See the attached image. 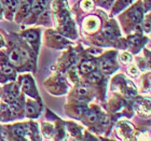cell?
<instances>
[{
	"mask_svg": "<svg viewBox=\"0 0 151 141\" xmlns=\"http://www.w3.org/2000/svg\"><path fill=\"white\" fill-rule=\"evenodd\" d=\"M99 26V20L95 16H90L86 20L84 21V28L86 31H95Z\"/></svg>",
	"mask_w": 151,
	"mask_h": 141,
	"instance_id": "obj_1",
	"label": "cell"
},
{
	"mask_svg": "<svg viewBox=\"0 0 151 141\" xmlns=\"http://www.w3.org/2000/svg\"><path fill=\"white\" fill-rule=\"evenodd\" d=\"M25 39L27 40L31 45H35V48H37L38 39H39V34L36 30H29L24 34Z\"/></svg>",
	"mask_w": 151,
	"mask_h": 141,
	"instance_id": "obj_2",
	"label": "cell"
},
{
	"mask_svg": "<svg viewBox=\"0 0 151 141\" xmlns=\"http://www.w3.org/2000/svg\"><path fill=\"white\" fill-rule=\"evenodd\" d=\"M95 68V64L93 63L92 60H84L81 66H80V70L82 73H90L93 71V69Z\"/></svg>",
	"mask_w": 151,
	"mask_h": 141,
	"instance_id": "obj_3",
	"label": "cell"
},
{
	"mask_svg": "<svg viewBox=\"0 0 151 141\" xmlns=\"http://www.w3.org/2000/svg\"><path fill=\"white\" fill-rule=\"evenodd\" d=\"M33 1L34 0H22L20 5V13L21 14L26 15L31 9V5H33Z\"/></svg>",
	"mask_w": 151,
	"mask_h": 141,
	"instance_id": "obj_4",
	"label": "cell"
},
{
	"mask_svg": "<svg viewBox=\"0 0 151 141\" xmlns=\"http://www.w3.org/2000/svg\"><path fill=\"white\" fill-rule=\"evenodd\" d=\"M33 87H34V84L31 82V80L29 78H25L23 79V89L27 94L29 95H33L34 92H33Z\"/></svg>",
	"mask_w": 151,
	"mask_h": 141,
	"instance_id": "obj_5",
	"label": "cell"
},
{
	"mask_svg": "<svg viewBox=\"0 0 151 141\" xmlns=\"http://www.w3.org/2000/svg\"><path fill=\"white\" fill-rule=\"evenodd\" d=\"M9 59H10V62L13 65H20L21 63V55L20 53L16 51V50H13L12 52L10 53V56H9Z\"/></svg>",
	"mask_w": 151,
	"mask_h": 141,
	"instance_id": "obj_6",
	"label": "cell"
},
{
	"mask_svg": "<svg viewBox=\"0 0 151 141\" xmlns=\"http://www.w3.org/2000/svg\"><path fill=\"white\" fill-rule=\"evenodd\" d=\"M44 5H45V0H37L35 5L33 7V10H34L35 13L39 14V13H41L43 11Z\"/></svg>",
	"mask_w": 151,
	"mask_h": 141,
	"instance_id": "obj_7",
	"label": "cell"
},
{
	"mask_svg": "<svg viewBox=\"0 0 151 141\" xmlns=\"http://www.w3.org/2000/svg\"><path fill=\"white\" fill-rule=\"evenodd\" d=\"M100 68H102V72L105 73H108L111 71L112 69V63L109 60V59H104L102 62V66H100Z\"/></svg>",
	"mask_w": 151,
	"mask_h": 141,
	"instance_id": "obj_8",
	"label": "cell"
},
{
	"mask_svg": "<svg viewBox=\"0 0 151 141\" xmlns=\"http://www.w3.org/2000/svg\"><path fill=\"white\" fill-rule=\"evenodd\" d=\"M2 2H3V5H7V7L12 11L16 10V8H17V5H19L17 0H2Z\"/></svg>",
	"mask_w": 151,
	"mask_h": 141,
	"instance_id": "obj_9",
	"label": "cell"
},
{
	"mask_svg": "<svg viewBox=\"0 0 151 141\" xmlns=\"http://www.w3.org/2000/svg\"><path fill=\"white\" fill-rule=\"evenodd\" d=\"M81 7L84 11H91L93 9V2L92 0H83L81 2Z\"/></svg>",
	"mask_w": 151,
	"mask_h": 141,
	"instance_id": "obj_10",
	"label": "cell"
},
{
	"mask_svg": "<svg viewBox=\"0 0 151 141\" xmlns=\"http://www.w3.org/2000/svg\"><path fill=\"white\" fill-rule=\"evenodd\" d=\"M2 71H3L5 74H7V75H12V74L14 73V69L12 68L10 65L3 64V65H2Z\"/></svg>",
	"mask_w": 151,
	"mask_h": 141,
	"instance_id": "obj_11",
	"label": "cell"
},
{
	"mask_svg": "<svg viewBox=\"0 0 151 141\" xmlns=\"http://www.w3.org/2000/svg\"><path fill=\"white\" fill-rule=\"evenodd\" d=\"M120 60H121L122 63L124 64V65H127L128 63H131L132 60V56L131 54L128 53H123L121 55V57H120Z\"/></svg>",
	"mask_w": 151,
	"mask_h": 141,
	"instance_id": "obj_12",
	"label": "cell"
},
{
	"mask_svg": "<svg viewBox=\"0 0 151 141\" xmlns=\"http://www.w3.org/2000/svg\"><path fill=\"white\" fill-rule=\"evenodd\" d=\"M10 110L13 114H17V113L21 111V106L16 101L15 102L12 101V105H11V107H10Z\"/></svg>",
	"mask_w": 151,
	"mask_h": 141,
	"instance_id": "obj_13",
	"label": "cell"
},
{
	"mask_svg": "<svg viewBox=\"0 0 151 141\" xmlns=\"http://www.w3.org/2000/svg\"><path fill=\"white\" fill-rule=\"evenodd\" d=\"M64 1H66V0H54V2H53V10L54 11H57L59 10V9H62V8H65L64 5H62V2H64Z\"/></svg>",
	"mask_w": 151,
	"mask_h": 141,
	"instance_id": "obj_14",
	"label": "cell"
},
{
	"mask_svg": "<svg viewBox=\"0 0 151 141\" xmlns=\"http://www.w3.org/2000/svg\"><path fill=\"white\" fill-rule=\"evenodd\" d=\"M86 117H88V120L90 123H95L96 120H97V115H96V113L94 111H90L88 112V114H86Z\"/></svg>",
	"mask_w": 151,
	"mask_h": 141,
	"instance_id": "obj_15",
	"label": "cell"
},
{
	"mask_svg": "<svg viewBox=\"0 0 151 141\" xmlns=\"http://www.w3.org/2000/svg\"><path fill=\"white\" fill-rule=\"evenodd\" d=\"M13 132H14V135H16L17 137H24L25 135H26L24 128H22V127H15L14 129H13Z\"/></svg>",
	"mask_w": 151,
	"mask_h": 141,
	"instance_id": "obj_16",
	"label": "cell"
},
{
	"mask_svg": "<svg viewBox=\"0 0 151 141\" xmlns=\"http://www.w3.org/2000/svg\"><path fill=\"white\" fill-rule=\"evenodd\" d=\"M128 73L131 74L132 77H136V75H138V68L135 65H131L128 67Z\"/></svg>",
	"mask_w": 151,
	"mask_h": 141,
	"instance_id": "obj_17",
	"label": "cell"
},
{
	"mask_svg": "<svg viewBox=\"0 0 151 141\" xmlns=\"http://www.w3.org/2000/svg\"><path fill=\"white\" fill-rule=\"evenodd\" d=\"M90 80L94 83H97L102 80V75H100L99 73H92V74H91V78H90Z\"/></svg>",
	"mask_w": 151,
	"mask_h": 141,
	"instance_id": "obj_18",
	"label": "cell"
},
{
	"mask_svg": "<svg viewBox=\"0 0 151 141\" xmlns=\"http://www.w3.org/2000/svg\"><path fill=\"white\" fill-rule=\"evenodd\" d=\"M104 34H106L108 38H112V37H113V34H114V30L112 29L111 27H109V26H108V27H106V28L104 29Z\"/></svg>",
	"mask_w": 151,
	"mask_h": 141,
	"instance_id": "obj_19",
	"label": "cell"
},
{
	"mask_svg": "<svg viewBox=\"0 0 151 141\" xmlns=\"http://www.w3.org/2000/svg\"><path fill=\"white\" fill-rule=\"evenodd\" d=\"M78 94L80 95V96H85V95H88V89H86L85 87H79Z\"/></svg>",
	"mask_w": 151,
	"mask_h": 141,
	"instance_id": "obj_20",
	"label": "cell"
},
{
	"mask_svg": "<svg viewBox=\"0 0 151 141\" xmlns=\"http://www.w3.org/2000/svg\"><path fill=\"white\" fill-rule=\"evenodd\" d=\"M1 14H2V7L0 5V16H1Z\"/></svg>",
	"mask_w": 151,
	"mask_h": 141,
	"instance_id": "obj_21",
	"label": "cell"
},
{
	"mask_svg": "<svg viewBox=\"0 0 151 141\" xmlns=\"http://www.w3.org/2000/svg\"><path fill=\"white\" fill-rule=\"evenodd\" d=\"M3 44V42H2V39H1V37H0V45H2Z\"/></svg>",
	"mask_w": 151,
	"mask_h": 141,
	"instance_id": "obj_22",
	"label": "cell"
}]
</instances>
